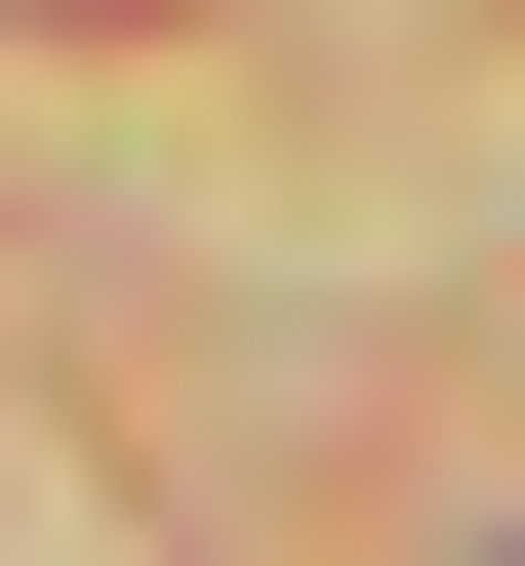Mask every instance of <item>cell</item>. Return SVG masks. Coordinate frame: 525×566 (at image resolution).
Listing matches in <instances>:
<instances>
[{
    "label": "cell",
    "instance_id": "1",
    "mask_svg": "<svg viewBox=\"0 0 525 566\" xmlns=\"http://www.w3.org/2000/svg\"><path fill=\"white\" fill-rule=\"evenodd\" d=\"M82 41H122V0H82Z\"/></svg>",
    "mask_w": 525,
    "mask_h": 566
}]
</instances>
